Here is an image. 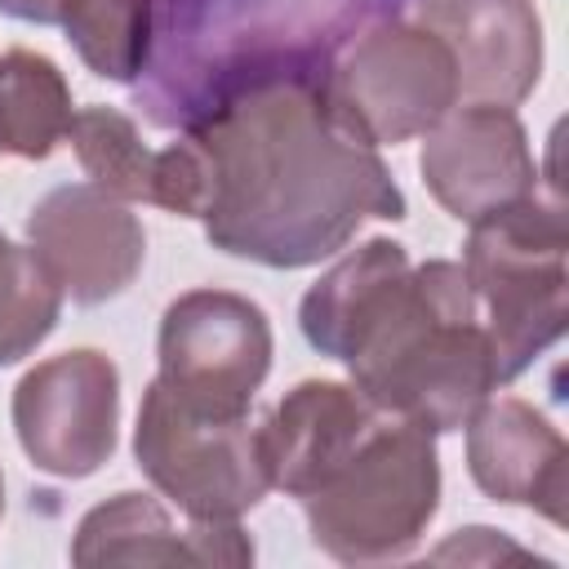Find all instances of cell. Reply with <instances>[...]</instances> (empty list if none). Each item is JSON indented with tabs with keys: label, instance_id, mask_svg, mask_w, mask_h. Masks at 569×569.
Returning a JSON list of instances; mask_svg holds the SVG:
<instances>
[{
	"label": "cell",
	"instance_id": "d6986e66",
	"mask_svg": "<svg viewBox=\"0 0 569 569\" xmlns=\"http://www.w3.org/2000/svg\"><path fill=\"white\" fill-rule=\"evenodd\" d=\"M62 316V289L36 258L0 231V369L31 356Z\"/></svg>",
	"mask_w": 569,
	"mask_h": 569
},
{
	"label": "cell",
	"instance_id": "30bf717a",
	"mask_svg": "<svg viewBox=\"0 0 569 569\" xmlns=\"http://www.w3.org/2000/svg\"><path fill=\"white\" fill-rule=\"evenodd\" d=\"M27 244L36 249L62 298L80 307L120 298L147 258V231L129 200L93 182L53 187L27 213Z\"/></svg>",
	"mask_w": 569,
	"mask_h": 569
},
{
	"label": "cell",
	"instance_id": "44dd1931",
	"mask_svg": "<svg viewBox=\"0 0 569 569\" xmlns=\"http://www.w3.org/2000/svg\"><path fill=\"white\" fill-rule=\"evenodd\" d=\"M0 13L18 22H36V27H58L62 0H0Z\"/></svg>",
	"mask_w": 569,
	"mask_h": 569
},
{
	"label": "cell",
	"instance_id": "9a60e30c",
	"mask_svg": "<svg viewBox=\"0 0 569 569\" xmlns=\"http://www.w3.org/2000/svg\"><path fill=\"white\" fill-rule=\"evenodd\" d=\"M76 565H253L240 520H191L178 529L151 493H116L84 511L71 542Z\"/></svg>",
	"mask_w": 569,
	"mask_h": 569
},
{
	"label": "cell",
	"instance_id": "52a82bcc",
	"mask_svg": "<svg viewBox=\"0 0 569 569\" xmlns=\"http://www.w3.org/2000/svg\"><path fill=\"white\" fill-rule=\"evenodd\" d=\"M338 116L369 142L396 147L436 129L458 107V71L422 22H369L325 71Z\"/></svg>",
	"mask_w": 569,
	"mask_h": 569
},
{
	"label": "cell",
	"instance_id": "5bb4252c",
	"mask_svg": "<svg viewBox=\"0 0 569 569\" xmlns=\"http://www.w3.org/2000/svg\"><path fill=\"white\" fill-rule=\"evenodd\" d=\"M378 422L382 409L365 391L329 378L298 382L258 427V449L271 489H284L293 498L316 493Z\"/></svg>",
	"mask_w": 569,
	"mask_h": 569
},
{
	"label": "cell",
	"instance_id": "9c48e42d",
	"mask_svg": "<svg viewBox=\"0 0 569 569\" xmlns=\"http://www.w3.org/2000/svg\"><path fill=\"white\" fill-rule=\"evenodd\" d=\"M120 369L93 347L40 360L13 387V431L36 471L84 480L116 453Z\"/></svg>",
	"mask_w": 569,
	"mask_h": 569
},
{
	"label": "cell",
	"instance_id": "2e32d148",
	"mask_svg": "<svg viewBox=\"0 0 569 569\" xmlns=\"http://www.w3.org/2000/svg\"><path fill=\"white\" fill-rule=\"evenodd\" d=\"M71 89L53 58L36 49L0 53V151L49 160L71 129Z\"/></svg>",
	"mask_w": 569,
	"mask_h": 569
},
{
	"label": "cell",
	"instance_id": "8fae6325",
	"mask_svg": "<svg viewBox=\"0 0 569 569\" xmlns=\"http://www.w3.org/2000/svg\"><path fill=\"white\" fill-rule=\"evenodd\" d=\"M418 169L436 204L458 222H476L538 191V164L520 116L489 102L453 107L427 129Z\"/></svg>",
	"mask_w": 569,
	"mask_h": 569
},
{
	"label": "cell",
	"instance_id": "4fadbf2b",
	"mask_svg": "<svg viewBox=\"0 0 569 569\" xmlns=\"http://www.w3.org/2000/svg\"><path fill=\"white\" fill-rule=\"evenodd\" d=\"M467 471L476 489L507 507H533L565 525L569 449L542 409L520 396H489L467 422Z\"/></svg>",
	"mask_w": 569,
	"mask_h": 569
},
{
	"label": "cell",
	"instance_id": "ba28073f",
	"mask_svg": "<svg viewBox=\"0 0 569 569\" xmlns=\"http://www.w3.org/2000/svg\"><path fill=\"white\" fill-rule=\"evenodd\" d=\"M160 382L209 413H249L271 369V325L258 302L231 289H191L164 307Z\"/></svg>",
	"mask_w": 569,
	"mask_h": 569
},
{
	"label": "cell",
	"instance_id": "5b68a950",
	"mask_svg": "<svg viewBox=\"0 0 569 569\" xmlns=\"http://www.w3.org/2000/svg\"><path fill=\"white\" fill-rule=\"evenodd\" d=\"M467 284L485 311L498 387L520 378L551 342H560L565 307V213L556 200H511L471 222L462 253Z\"/></svg>",
	"mask_w": 569,
	"mask_h": 569
},
{
	"label": "cell",
	"instance_id": "7c38bea8",
	"mask_svg": "<svg viewBox=\"0 0 569 569\" xmlns=\"http://www.w3.org/2000/svg\"><path fill=\"white\" fill-rule=\"evenodd\" d=\"M422 27L445 40L458 98L516 107L542 76V18L533 0H422Z\"/></svg>",
	"mask_w": 569,
	"mask_h": 569
},
{
	"label": "cell",
	"instance_id": "e0dca14e",
	"mask_svg": "<svg viewBox=\"0 0 569 569\" xmlns=\"http://www.w3.org/2000/svg\"><path fill=\"white\" fill-rule=\"evenodd\" d=\"M58 27L93 76L133 84L151 62L156 0H62Z\"/></svg>",
	"mask_w": 569,
	"mask_h": 569
},
{
	"label": "cell",
	"instance_id": "ffe728a7",
	"mask_svg": "<svg viewBox=\"0 0 569 569\" xmlns=\"http://www.w3.org/2000/svg\"><path fill=\"white\" fill-rule=\"evenodd\" d=\"M436 560H449V556H462V560H498V556H525V547L498 538V529H485V525H471V529H458L445 547L431 551Z\"/></svg>",
	"mask_w": 569,
	"mask_h": 569
},
{
	"label": "cell",
	"instance_id": "ac0fdd59",
	"mask_svg": "<svg viewBox=\"0 0 569 569\" xmlns=\"http://www.w3.org/2000/svg\"><path fill=\"white\" fill-rule=\"evenodd\" d=\"M80 169L89 173L93 187L120 196V200H142L151 204V182H156V151L142 142L138 124L116 111V107H80L67 129Z\"/></svg>",
	"mask_w": 569,
	"mask_h": 569
},
{
	"label": "cell",
	"instance_id": "6da1fadb",
	"mask_svg": "<svg viewBox=\"0 0 569 569\" xmlns=\"http://www.w3.org/2000/svg\"><path fill=\"white\" fill-rule=\"evenodd\" d=\"M151 204L200 218L213 249L298 271L333 258L365 218H405L378 147L333 107L325 71L258 80L156 151Z\"/></svg>",
	"mask_w": 569,
	"mask_h": 569
},
{
	"label": "cell",
	"instance_id": "7402d4cb",
	"mask_svg": "<svg viewBox=\"0 0 569 569\" xmlns=\"http://www.w3.org/2000/svg\"><path fill=\"white\" fill-rule=\"evenodd\" d=\"M0 511H4V480H0Z\"/></svg>",
	"mask_w": 569,
	"mask_h": 569
},
{
	"label": "cell",
	"instance_id": "3957f363",
	"mask_svg": "<svg viewBox=\"0 0 569 569\" xmlns=\"http://www.w3.org/2000/svg\"><path fill=\"white\" fill-rule=\"evenodd\" d=\"M396 0H164L138 107L160 129H187L222 98L329 71L333 58Z\"/></svg>",
	"mask_w": 569,
	"mask_h": 569
},
{
	"label": "cell",
	"instance_id": "277c9868",
	"mask_svg": "<svg viewBox=\"0 0 569 569\" xmlns=\"http://www.w3.org/2000/svg\"><path fill=\"white\" fill-rule=\"evenodd\" d=\"M440 507L436 436L382 413L356 453L302 498L311 542L342 565H378L413 551Z\"/></svg>",
	"mask_w": 569,
	"mask_h": 569
},
{
	"label": "cell",
	"instance_id": "7a4b0ae2",
	"mask_svg": "<svg viewBox=\"0 0 569 569\" xmlns=\"http://www.w3.org/2000/svg\"><path fill=\"white\" fill-rule=\"evenodd\" d=\"M302 338L351 369V387L382 413L458 431L498 387L489 333L462 262H409L373 236L342 253L298 307Z\"/></svg>",
	"mask_w": 569,
	"mask_h": 569
},
{
	"label": "cell",
	"instance_id": "8992f818",
	"mask_svg": "<svg viewBox=\"0 0 569 569\" xmlns=\"http://www.w3.org/2000/svg\"><path fill=\"white\" fill-rule=\"evenodd\" d=\"M133 458L187 520H240L271 489L249 413H209L160 378L142 391Z\"/></svg>",
	"mask_w": 569,
	"mask_h": 569
}]
</instances>
